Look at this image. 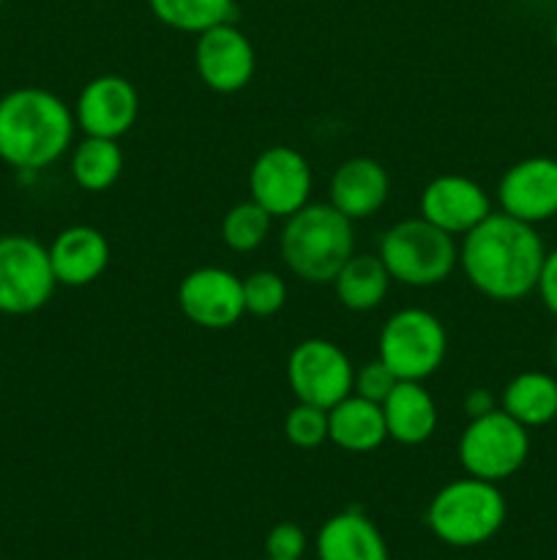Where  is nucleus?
I'll return each mask as SVG.
<instances>
[{
  "instance_id": "obj_1",
  "label": "nucleus",
  "mask_w": 557,
  "mask_h": 560,
  "mask_svg": "<svg viewBox=\"0 0 557 560\" xmlns=\"http://www.w3.org/2000/svg\"><path fill=\"white\" fill-rule=\"evenodd\" d=\"M544 257L546 246L538 230L502 211H491L459 244V268L470 288L502 304L535 293Z\"/></svg>"
},
{
  "instance_id": "obj_2",
  "label": "nucleus",
  "mask_w": 557,
  "mask_h": 560,
  "mask_svg": "<svg viewBox=\"0 0 557 560\" xmlns=\"http://www.w3.org/2000/svg\"><path fill=\"white\" fill-rule=\"evenodd\" d=\"M74 109L44 88H16L0 98V159L14 170L49 167L74 142Z\"/></svg>"
},
{
  "instance_id": "obj_3",
  "label": "nucleus",
  "mask_w": 557,
  "mask_h": 560,
  "mask_svg": "<svg viewBox=\"0 0 557 560\" xmlns=\"http://www.w3.org/2000/svg\"><path fill=\"white\" fill-rule=\"evenodd\" d=\"M355 222L331 202H309L284 219L278 249L300 282L331 284L344 262L355 255Z\"/></svg>"
},
{
  "instance_id": "obj_4",
  "label": "nucleus",
  "mask_w": 557,
  "mask_h": 560,
  "mask_svg": "<svg viewBox=\"0 0 557 560\" xmlns=\"http://www.w3.org/2000/svg\"><path fill=\"white\" fill-rule=\"evenodd\" d=\"M506 514L508 506L500 487L464 476L437 490L426 509V525L442 545L478 547L500 534Z\"/></svg>"
},
{
  "instance_id": "obj_5",
  "label": "nucleus",
  "mask_w": 557,
  "mask_h": 560,
  "mask_svg": "<svg viewBox=\"0 0 557 560\" xmlns=\"http://www.w3.org/2000/svg\"><path fill=\"white\" fill-rule=\"evenodd\" d=\"M377 257L388 268L393 282L404 288H435L459 266V244L453 235L426 219H402L380 238Z\"/></svg>"
},
{
  "instance_id": "obj_6",
  "label": "nucleus",
  "mask_w": 557,
  "mask_h": 560,
  "mask_svg": "<svg viewBox=\"0 0 557 560\" xmlns=\"http://www.w3.org/2000/svg\"><path fill=\"white\" fill-rule=\"evenodd\" d=\"M448 353V334L440 317L420 306L393 312L377 337V359L399 377L418 381L435 375Z\"/></svg>"
},
{
  "instance_id": "obj_7",
  "label": "nucleus",
  "mask_w": 557,
  "mask_h": 560,
  "mask_svg": "<svg viewBox=\"0 0 557 560\" xmlns=\"http://www.w3.org/2000/svg\"><path fill=\"white\" fill-rule=\"evenodd\" d=\"M528 457L530 430L502 408L470 419L459 435V463L464 474L491 485H500L519 474Z\"/></svg>"
},
{
  "instance_id": "obj_8",
  "label": "nucleus",
  "mask_w": 557,
  "mask_h": 560,
  "mask_svg": "<svg viewBox=\"0 0 557 560\" xmlns=\"http://www.w3.org/2000/svg\"><path fill=\"white\" fill-rule=\"evenodd\" d=\"M55 279L49 249L33 235H0V312L33 315L52 299Z\"/></svg>"
},
{
  "instance_id": "obj_9",
  "label": "nucleus",
  "mask_w": 557,
  "mask_h": 560,
  "mask_svg": "<svg viewBox=\"0 0 557 560\" xmlns=\"http://www.w3.org/2000/svg\"><path fill=\"white\" fill-rule=\"evenodd\" d=\"M353 361L331 339H304L287 355V386L295 402L331 410L353 394Z\"/></svg>"
},
{
  "instance_id": "obj_10",
  "label": "nucleus",
  "mask_w": 557,
  "mask_h": 560,
  "mask_svg": "<svg viewBox=\"0 0 557 560\" xmlns=\"http://www.w3.org/2000/svg\"><path fill=\"white\" fill-rule=\"evenodd\" d=\"M315 173L309 159L289 145H271L251 162L249 200L265 208L273 219H287L309 206Z\"/></svg>"
},
{
  "instance_id": "obj_11",
  "label": "nucleus",
  "mask_w": 557,
  "mask_h": 560,
  "mask_svg": "<svg viewBox=\"0 0 557 560\" xmlns=\"http://www.w3.org/2000/svg\"><path fill=\"white\" fill-rule=\"evenodd\" d=\"M178 306L191 326L227 331L246 315L244 279L222 266L194 268L180 279Z\"/></svg>"
},
{
  "instance_id": "obj_12",
  "label": "nucleus",
  "mask_w": 557,
  "mask_h": 560,
  "mask_svg": "<svg viewBox=\"0 0 557 560\" xmlns=\"http://www.w3.org/2000/svg\"><path fill=\"white\" fill-rule=\"evenodd\" d=\"M194 69L208 91L224 96L244 91L257 71L254 44L235 22H222L197 36Z\"/></svg>"
},
{
  "instance_id": "obj_13",
  "label": "nucleus",
  "mask_w": 557,
  "mask_h": 560,
  "mask_svg": "<svg viewBox=\"0 0 557 560\" xmlns=\"http://www.w3.org/2000/svg\"><path fill=\"white\" fill-rule=\"evenodd\" d=\"M140 118V93L134 82L120 74H98L87 82L74 102L76 129L85 137L120 140Z\"/></svg>"
},
{
  "instance_id": "obj_14",
  "label": "nucleus",
  "mask_w": 557,
  "mask_h": 560,
  "mask_svg": "<svg viewBox=\"0 0 557 560\" xmlns=\"http://www.w3.org/2000/svg\"><path fill=\"white\" fill-rule=\"evenodd\" d=\"M491 213V197L478 180L446 173L431 178L418 197V217L442 233L462 238Z\"/></svg>"
},
{
  "instance_id": "obj_15",
  "label": "nucleus",
  "mask_w": 557,
  "mask_h": 560,
  "mask_svg": "<svg viewBox=\"0 0 557 560\" xmlns=\"http://www.w3.org/2000/svg\"><path fill=\"white\" fill-rule=\"evenodd\" d=\"M497 202L508 217L528 224H544L557 217V159L528 156L502 173Z\"/></svg>"
},
{
  "instance_id": "obj_16",
  "label": "nucleus",
  "mask_w": 557,
  "mask_h": 560,
  "mask_svg": "<svg viewBox=\"0 0 557 560\" xmlns=\"http://www.w3.org/2000/svg\"><path fill=\"white\" fill-rule=\"evenodd\" d=\"M331 206L349 222H364L380 213V208L391 195V178L388 170L377 159L353 156L339 164L331 175Z\"/></svg>"
},
{
  "instance_id": "obj_17",
  "label": "nucleus",
  "mask_w": 557,
  "mask_h": 560,
  "mask_svg": "<svg viewBox=\"0 0 557 560\" xmlns=\"http://www.w3.org/2000/svg\"><path fill=\"white\" fill-rule=\"evenodd\" d=\"M47 249L55 279L63 288H87L102 279L109 266L107 235L91 224H71L60 230Z\"/></svg>"
},
{
  "instance_id": "obj_18",
  "label": "nucleus",
  "mask_w": 557,
  "mask_h": 560,
  "mask_svg": "<svg viewBox=\"0 0 557 560\" xmlns=\"http://www.w3.org/2000/svg\"><path fill=\"white\" fill-rule=\"evenodd\" d=\"M382 416H386L388 438L402 446H420L429 441L440 419L435 397L418 381H399L382 399Z\"/></svg>"
},
{
  "instance_id": "obj_19",
  "label": "nucleus",
  "mask_w": 557,
  "mask_h": 560,
  "mask_svg": "<svg viewBox=\"0 0 557 560\" xmlns=\"http://www.w3.org/2000/svg\"><path fill=\"white\" fill-rule=\"evenodd\" d=\"M328 441L347 454L377 452L388 441L382 405L349 394L328 410Z\"/></svg>"
},
{
  "instance_id": "obj_20",
  "label": "nucleus",
  "mask_w": 557,
  "mask_h": 560,
  "mask_svg": "<svg viewBox=\"0 0 557 560\" xmlns=\"http://www.w3.org/2000/svg\"><path fill=\"white\" fill-rule=\"evenodd\" d=\"M320 560H388V545L380 528L358 509L333 514L317 534Z\"/></svg>"
},
{
  "instance_id": "obj_21",
  "label": "nucleus",
  "mask_w": 557,
  "mask_h": 560,
  "mask_svg": "<svg viewBox=\"0 0 557 560\" xmlns=\"http://www.w3.org/2000/svg\"><path fill=\"white\" fill-rule=\"evenodd\" d=\"M500 408L528 430L552 424L557 419V377L538 370L519 372L502 388Z\"/></svg>"
},
{
  "instance_id": "obj_22",
  "label": "nucleus",
  "mask_w": 557,
  "mask_h": 560,
  "mask_svg": "<svg viewBox=\"0 0 557 560\" xmlns=\"http://www.w3.org/2000/svg\"><path fill=\"white\" fill-rule=\"evenodd\" d=\"M391 273L382 266L377 255H358L355 252L342 271L333 277V293H336L339 304L349 312H371L382 306L391 290Z\"/></svg>"
},
{
  "instance_id": "obj_23",
  "label": "nucleus",
  "mask_w": 557,
  "mask_h": 560,
  "mask_svg": "<svg viewBox=\"0 0 557 560\" xmlns=\"http://www.w3.org/2000/svg\"><path fill=\"white\" fill-rule=\"evenodd\" d=\"M123 148L107 137H85L71 151V178L82 191H107L123 175Z\"/></svg>"
},
{
  "instance_id": "obj_24",
  "label": "nucleus",
  "mask_w": 557,
  "mask_h": 560,
  "mask_svg": "<svg viewBox=\"0 0 557 560\" xmlns=\"http://www.w3.org/2000/svg\"><path fill=\"white\" fill-rule=\"evenodd\" d=\"M147 5L169 31L191 36H200L222 22H233L235 16V0H147Z\"/></svg>"
},
{
  "instance_id": "obj_25",
  "label": "nucleus",
  "mask_w": 557,
  "mask_h": 560,
  "mask_svg": "<svg viewBox=\"0 0 557 560\" xmlns=\"http://www.w3.org/2000/svg\"><path fill=\"white\" fill-rule=\"evenodd\" d=\"M271 213L257 206L254 200L235 202L222 219V241L227 249L246 255V252H254L265 244L268 235H271Z\"/></svg>"
},
{
  "instance_id": "obj_26",
  "label": "nucleus",
  "mask_w": 557,
  "mask_h": 560,
  "mask_svg": "<svg viewBox=\"0 0 557 560\" xmlns=\"http://www.w3.org/2000/svg\"><path fill=\"white\" fill-rule=\"evenodd\" d=\"M244 304L246 315L273 317L287 304V282L276 271H251L244 277Z\"/></svg>"
},
{
  "instance_id": "obj_27",
  "label": "nucleus",
  "mask_w": 557,
  "mask_h": 560,
  "mask_svg": "<svg viewBox=\"0 0 557 560\" xmlns=\"http://www.w3.org/2000/svg\"><path fill=\"white\" fill-rule=\"evenodd\" d=\"M284 438L295 448H317L328 441V410L295 402L284 419Z\"/></svg>"
},
{
  "instance_id": "obj_28",
  "label": "nucleus",
  "mask_w": 557,
  "mask_h": 560,
  "mask_svg": "<svg viewBox=\"0 0 557 560\" xmlns=\"http://www.w3.org/2000/svg\"><path fill=\"white\" fill-rule=\"evenodd\" d=\"M396 383H399V377L393 375V372L388 370L380 359H375V361H366L364 366H358V370H355L353 394L382 405V399L393 392V386H396Z\"/></svg>"
},
{
  "instance_id": "obj_29",
  "label": "nucleus",
  "mask_w": 557,
  "mask_h": 560,
  "mask_svg": "<svg viewBox=\"0 0 557 560\" xmlns=\"http://www.w3.org/2000/svg\"><path fill=\"white\" fill-rule=\"evenodd\" d=\"M268 558L300 560L306 552V534L295 523H278L265 536Z\"/></svg>"
},
{
  "instance_id": "obj_30",
  "label": "nucleus",
  "mask_w": 557,
  "mask_h": 560,
  "mask_svg": "<svg viewBox=\"0 0 557 560\" xmlns=\"http://www.w3.org/2000/svg\"><path fill=\"white\" fill-rule=\"evenodd\" d=\"M535 293L541 295L546 310L557 317V246L552 252H546L544 266H541L538 284H535Z\"/></svg>"
},
{
  "instance_id": "obj_31",
  "label": "nucleus",
  "mask_w": 557,
  "mask_h": 560,
  "mask_svg": "<svg viewBox=\"0 0 557 560\" xmlns=\"http://www.w3.org/2000/svg\"><path fill=\"white\" fill-rule=\"evenodd\" d=\"M495 408H500V405H497V397L489 392V388H473V392L464 397V413H467V419L484 416Z\"/></svg>"
},
{
  "instance_id": "obj_32",
  "label": "nucleus",
  "mask_w": 557,
  "mask_h": 560,
  "mask_svg": "<svg viewBox=\"0 0 557 560\" xmlns=\"http://www.w3.org/2000/svg\"><path fill=\"white\" fill-rule=\"evenodd\" d=\"M552 44H555L557 49V16H555V25H552Z\"/></svg>"
},
{
  "instance_id": "obj_33",
  "label": "nucleus",
  "mask_w": 557,
  "mask_h": 560,
  "mask_svg": "<svg viewBox=\"0 0 557 560\" xmlns=\"http://www.w3.org/2000/svg\"><path fill=\"white\" fill-rule=\"evenodd\" d=\"M555 359H557V342H555Z\"/></svg>"
},
{
  "instance_id": "obj_34",
  "label": "nucleus",
  "mask_w": 557,
  "mask_h": 560,
  "mask_svg": "<svg viewBox=\"0 0 557 560\" xmlns=\"http://www.w3.org/2000/svg\"><path fill=\"white\" fill-rule=\"evenodd\" d=\"M5 3V0H0V5H3Z\"/></svg>"
},
{
  "instance_id": "obj_35",
  "label": "nucleus",
  "mask_w": 557,
  "mask_h": 560,
  "mask_svg": "<svg viewBox=\"0 0 557 560\" xmlns=\"http://www.w3.org/2000/svg\"><path fill=\"white\" fill-rule=\"evenodd\" d=\"M268 560H276V558H268Z\"/></svg>"
}]
</instances>
